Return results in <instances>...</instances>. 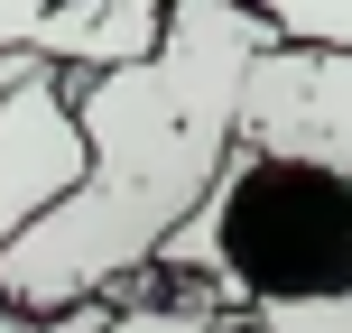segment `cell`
<instances>
[{
  "label": "cell",
  "instance_id": "cell-1",
  "mask_svg": "<svg viewBox=\"0 0 352 333\" xmlns=\"http://www.w3.org/2000/svg\"><path fill=\"white\" fill-rule=\"evenodd\" d=\"M260 47L269 28L250 19V0H167L148 56L65 84L84 167L0 250V297L19 315L47 324L84 297H121L158 260V241L204 204V185L232 158V111Z\"/></svg>",
  "mask_w": 352,
  "mask_h": 333
},
{
  "label": "cell",
  "instance_id": "cell-2",
  "mask_svg": "<svg viewBox=\"0 0 352 333\" xmlns=\"http://www.w3.org/2000/svg\"><path fill=\"white\" fill-rule=\"evenodd\" d=\"M148 268L204 287L250 333H297V324L352 315V167L316 158V148L232 139L223 176L158 241Z\"/></svg>",
  "mask_w": 352,
  "mask_h": 333
},
{
  "label": "cell",
  "instance_id": "cell-3",
  "mask_svg": "<svg viewBox=\"0 0 352 333\" xmlns=\"http://www.w3.org/2000/svg\"><path fill=\"white\" fill-rule=\"evenodd\" d=\"M232 139L250 148H316V158L352 167V56L334 47H278L269 37L241 74V111Z\"/></svg>",
  "mask_w": 352,
  "mask_h": 333
},
{
  "label": "cell",
  "instance_id": "cell-4",
  "mask_svg": "<svg viewBox=\"0 0 352 333\" xmlns=\"http://www.w3.org/2000/svg\"><path fill=\"white\" fill-rule=\"evenodd\" d=\"M74 167H84V130H74L65 74L19 84L10 102H0V250H10V231L28 222L37 204H56V194L74 185ZM0 333H47V324L0 297Z\"/></svg>",
  "mask_w": 352,
  "mask_h": 333
},
{
  "label": "cell",
  "instance_id": "cell-5",
  "mask_svg": "<svg viewBox=\"0 0 352 333\" xmlns=\"http://www.w3.org/2000/svg\"><path fill=\"white\" fill-rule=\"evenodd\" d=\"M158 28H167V0H0V47L56 65L65 84L148 56Z\"/></svg>",
  "mask_w": 352,
  "mask_h": 333
},
{
  "label": "cell",
  "instance_id": "cell-6",
  "mask_svg": "<svg viewBox=\"0 0 352 333\" xmlns=\"http://www.w3.org/2000/svg\"><path fill=\"white\" fill-rule=\"evenodd\" d=\"M93 333H250L241 315H223V306L204 297V287H186V278H130L121 297H111V315L93 324Z\"/></svg>",
  "mask_w": 352,
  "mask_h": 333
},
{
  "label": "cell",
  "instance_id": "cell-7",
  "mask_svg": "<svg viewBox=\"0 0 352 333\" xmlns=\"http://www.w3.org/2000/svg\"><path fill=\"white\" fill-rule=\"evenodd\" d=\"M250 19H260L278 47H334V56H352V0H250Z\"/></svg>",
  "mask_w": 352,
  "mask_h": 333
},
{
  "label": "cell",
  "instance_id": "cell-8",
  "mask_svg": "<svg viewBox=\"0 0 352 333\" xmlns=\"http://www.w3.org/2000/svg\"><path fill=\"white\" fill-rule=\"evenodd\" d=\"M37 74H56V65H37V56H19V47H0V102H10L19 84H37Z\"/></svg>",
  "mask_w": 352,
  "mask_h": 333
}]
</instances>
